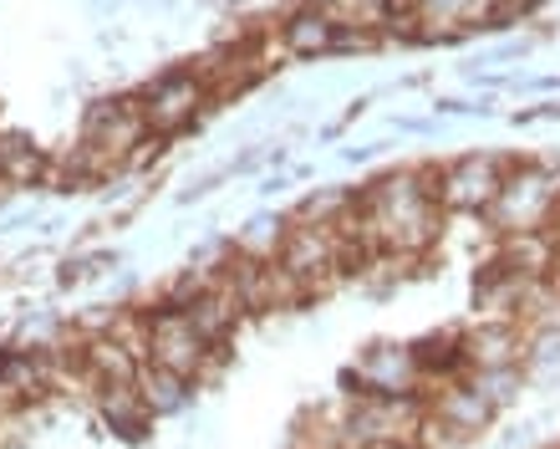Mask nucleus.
Returning a JSON list of instances; mask_svg holds the SVG:
<instances>
[{"instance_id": "obj_1", "label": "nucleus", "mask_w": 560, "mask_h": 449, "mask_svg": "<svg viewBox=\"0 0 560 449\" xmlns=\"http://www.w3.org/2000/svg\"><path fill=\"white\" fill-rule=\"evenodd\" d=\"M439 174L433 169H393L372 180L357 199V230L383 261H413L439 240L443 205H439Z\"/></svg>"}, {"instance_id": "obj_2", "label": "nucleus", "mask_w": 560, "mask_h": 449, "mask_svg": "<svg viewBox=\"0 0 560 449\" xmlns=\"http://www.w3.org/2000/svg\"><path fill=\"white\" fill-rule=\"evenodd\" d=\"M560 215V169L550 164H510L504 169V184L494 205L485 210V220L494 225V235H535V230H550V220Z\"/></svg>"}, {"instance_id": "obj_3", "label": "nucleus", "mask_w": 560, "mask_h": 449, "mask_svg": "<svg viewBox=\"0 0 560 449\" xmlns=\"http://www.w3.org/2000/svg\"><path fill=\"white\" fill-rule=\"evenodd\" d=\"M341 435L357 449H398L418 445L428 424L423 399H368V393H347L337 404Z\"/></svg>"}, {"instance_id": "obj_4", "label": "nucleus", "mask_w": 560, "mask_h": 449, "mask_svg": "<svg viewBox=\"0 0 560 449\" xmlns=\"http://www.w3.org/2000/svg\"><path fill=\"white\" fill-rule=\"evenodd\" d=\"M148 362L199 383L224 362V347H209L178 307H159V312H148Z\"/></svg>"}, {"instance_id": "obj_5", "label": "nucleus", "mask_w": 560, "mask_h": 449, "mask_svg": "<svg viewBox=\"0 0 560 449\" xmlns=\"http://www.w3.org/2000/svg\"><path fill=\"white\" fill-rule=\"evenodd\" d=\"M347 383L368 399H423L428 373L413 343H372L362 358L347 368Z\"/></svg>"}, {"instance_id": "obj_6", "label": "nucleus", "mask_w": 560, "mask_h": 449, "mask_svg": "<svg viewBox=\"0 0 560 449\" xmlns=\"http://www.w3.org/2000/svg\"><path fill=\"white\" fill-rule=\"evenodd\" d=\"M276 261H280V270L301 286V297L306 301L322 297V291H331V286L347 276L337 230H316V225H295L291 220V235H285V245H280Z\"/></svg>"}, {"instance_id": "obj_7", "label": "nucleus", "mask_w": 560, "mask_h": 449, "mask_svg": "<svg viewBox=\"0 0 560 449\" xmlns=\"http://www.w3.org/2000/svg\"><path fill=\"white\" fill-rule=\"evenodd\" d=\"M205 103H209V88H205V77L194 72V67L159 72L153 82L138 88V107H143L148 134L153 138H168V134H178V128H189Z\"/></svg>"}, {"instance_id": "obj_8", "label": "nucleus", "mask_w": 560, "mask_h": 449, "mask_svg": "<svg viewBox=\"0 0 560 449\" xmlns=\"http://www.w3.org/2000/svg\"><path fill=\"white\" fill-rule=\"evenodd\" d=\"M220 276L230 281V291H235V301L245 307V316H266V312H291V307H301V286L280 270V261H250V255L230 251L224 255Z\"/></svg>"}, {"instance_id": "obj_9", "label": "nucleus", "mask_w": 560, "mask_h": 449, "mask_svg": "<svg viewBox=\"0 0 560 449\" xmlns=\"http://www.w3.org/2000/svg\"><path fill=\"white\" fill-rule=\"evenodd\" d=\"M504 159L500 153H458L448 164L439 169V205L443 210H458V215H485L494 205L504 184Z\"/></svg>"}, {"instance_id": "obj_10", "label": "nucleus", "mask_w": 560, "mask_h": 449, "mask_svg": "<svg viewBox=\"0 0 560 449\" xmlns=\"http://www.w3.org/2000/svg\"><path fill=\"white\" fill-rule=\"evenodd\" d=\"M423 404H428V419H433V429H439L448 445H464V439L485 435L489 424H494V414H500V408L489 404L485 393L474 389L469 378H454V383L428 389Z\"/></svg>"}, {"instance_id": "obj_11", "label": "nucleus", "mask_w": 560, "mask_h": 449, "mask_svg": "<svg viewBox=\"0 0 560 449\" xmlns=\"http://www.w3.org/2000/svg\"><path fill=\"white\" fill-rule=\"evenodd\" d=\"M530 347V332L520 322H474L458 327V353H464V373H500V368H520Z\"/></svg>"}, {"instance_id": "obj_12", "label": "nucleus", "mask_w": 560, "mask_h": 449, "mask_svg": "<svg viewBox=\"0 0 560 449\" xmlns=\"http://www.w3.org/2000/svg\"><path fill=\"white\" fill-rule=\"evenodd\" d=\"M337 36L341 26L322 5H291L276 26L280 51H291V57H326V51H337Z\"/></svg>"}, {"instance_id": "obj_13", "label": "nucleus", "mask_w": 560, "mask_h": 449, "mask_svg": "<svg viewBox=\"0 0 560 449\" xmlns=\"http://www.w3.org/2000/svg\"><path fill=\"white\" fill-rule=\"evenodd\" d=\"M133 389H138V399H143L148 414H153V419H163V414H178V408L189 404L194 383H189V378H178V373H168V368H159V362H143Z\"/></svg>"}, {"instance_id": "obj_14", "label": "nucleus", "mask_w": 560, "mask_h": 449, "mask_svg": "<svg viewBox=\"0 0 560 449\" xmlns=\"http://www.w3.org/2000/svg\"><path fill=\"white\" fill-rule=\"evenodd\" d=\"M357 199H362V189L331 184V189H316V195L301 199V210H295L291 220L295 225H316V230H341V225L357 215Z\"/></svg>"}, {"instance_id": "obj_15", "label": "nucleus", "mask_w": 560, "mask_h": 449, "mask_svg": "<svg viewBox=\"0 0 560 449\" xmlns=\"http://www.w3.org/2000/svg\"><path fill=\"white\" fill-rule=\"evenodd\" d=\"M0 180L5 184H42L51 180V164L42 159V149L21 134H5L0 138Z\"/></svg>"}, {"instance_id": "obj_16", "label": "nucleus", "mask_w": 560, "mask_h": 449, "mask_svg": "<svg viewBox=\"0 0 560 449\" xmlns=\"http://www.w3.org/2000/svg\"><path fill=\"white\" fill-rule=\"evenodd\" d=\"M92 399H97V408L107 414V424H113V429H122L128 439H138L148 429V419H153V414L143 408V399H138L133 383H122V389H97Z\"/></svg>"}, {"instance_id": "obj_17", "label": "nucleus", "mask_w": 560, "mask_h": 449, "mask_svg": "<svg viewBox=\"0 0 560 449\" xmlns=\"http://www.w3.org/2000/svg\"><path fill=\"white\" fill-rule=\"evenodd\" d=\"M285 235H291V220H285V215H255V220L235 235V251L250 255V261H276Z\"/></svg>"}, {"instance_id": "obj_18", "label": "nucleus", "mask_w": 560, "mask_h": 449, "mask_svg": "<svg viewBox=\"0 0 560 449\" xmlns=\"http://www.w3.org/2000/svg\"><path fill=\"white\" fill-rule=\"evenodd\" d=\"M464 378H469L474 389L485 393V399H489L494 408L510 404V399L520 393V383H525V378H520V368H500V373H464Z\"/></svg>"}]
</instances>
